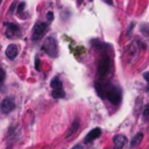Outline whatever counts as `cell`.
<instances>
[{
  "instance_id": "18",
  "label": "cell",
  "mask_w": 149,
  "mask_h": 149,
  "mask_svg": "<svg viewBox=\"0 0 149 149\" xmlns=\"http://www.w3.org/2000/svg\"><path fill=\"white\" fill-rule=\"evenodd\" d=\"M35 69H36L37 71L41 70V64H40V58H38V57L35 58Z\"/></svg>"
},
{
  "instance_id": "19",
  "label": "cell",
  "mask_w": 149,
  "mask_h": 149,
  "mask_svg": "<svg viewBox=\"0 0 149 149\" xmlns=\"http://www.w3.org/2000/svg\"><path fill=\"white\" fill-rule=\"evenodd\" d=\"M143 78H144V79H146V81L148 83L147 91H149V72H144V73H143Z\"/></svg>"
},
{
  "instance_id": "20",
  "label": "cell",
  "mask_w": 149,
  "mask_h": 149,
  "mask_svg": "<svg viewBox=\"0 0 149 149\" xmlns=\"http://www.w3.org/2000/svg\"><path fill=\"white\" fill-rule=\"evenodd\" d=\"M47 15H48V20H49V21H52V20H54V14H52V12H48Z\"/></svg>"
},
{
  "instance_id": "2",
  "label": "cell",
  "mask_w": 149,
  "mask_h": 149,
  "mask_svg": "<svg viewBox=\"0 0 149 149\" xmlns=\"http://www.w3.org/2000/svg\"><path fill=\"white\" fill-rule=\"evenodd\" d=\"M43 49L44 51L48 54V56L50 57H56L58 55V48H57V42L54 37H47V40L44 41L43 44Z\"/></svg>"
},
{
  "instance_id": "10",
  "label": "cell",
  "mask_w": 149,
  "mask_h": 149,
  "mask_svg": "<svg viewBox=\"0 0 149 149\" xmlns=\"http://www.w3.org/2000/svg\"><path fill=\"white\" fill-rule=\"evenodd\" d=\"M51 95L56 99H63V98H65V91L63 90V87H56L52 90Z\"/></svg>"
},
{
  "instance_id": "4",
  "label": "cell",
  "mask_w": 149,
  "mask_h": 149,
  "mask_svg": "<svg viewBox=\"0 0 149 149\" xmlns=\"http://www.w3.org/2000/svg\"><path fill=\"white\" fill-rule=\"evenodd\" d=\"M109 68H111V59H109V57L108 56L102 57L99 61V64H98V74L100 77L106 76L107 72L109 71Z\"/></svg>"
},
{
  "instance_id": "17",
  "label": "cell",
  "mask_w": 149,
  "mask_h": 149,
  "mask_svg": "<svg viewBox=\"0 0 149 149\" xmlns=\"http://www.w3.org/2000/svg\"><path fill=\"white\" fill-rule=\"evenodd\" d=\"M143 116L144 118H147V119H149V104L144 107V109H143Z\"/></svg>"
},
{
  "instance_id": "5",
  "label": "cell",
  "mask_w": 149,
  "mask_h": 149,
  "mask_svg": "<svg viewBox=\"0 0 149 149\" xmlns=\"http://www.w3.org/2000/svg\"><path fill=\"white\" fill-rule=\"evenodd\" d=\"M14 108H15V101H14V98H12V97L5 98L0 104V109L3 114L10 113Z\"/></svg>"
},
{
  "instance_id": "23",
  "label": "cell",
  "mask_w": 149,
  "mask_h": 149,
  "mask_svg": "<svg viewBox=\"0 0 149 149\" xmlns=\"http://www.w3.org/2000/svg\"><path fill=\"white\" fill-rule=\"evenodd\" d=\"M0 3H1V0H0Z\"/></svg>"
},
{
  "instance_id": "22",
  "label": "cell",
  "mask_w": 149,
  "mask_h": 149,
  "mask_svg": "<svg viewBox=\"0 0 149 149\" xmlns=\"http://www.w3.org/2000/svg\"><path fill=\"white\" fill-rule=\"evenodd\" d=\"M102 1H106V2H108L109 5H113V1H112V0H102Z\"/></svg>"
},
{
  "instance_id": "14",
  "label": "cell",
  "mask_w": 149,
  "mask_h": 149,
  "mask_svg": "<svg viewBox=\"0 0 149 149\" xmlns=\"http://www.w3.org/2000/svg\"><path fill=\"white\" fill-rule=\"evenodd\" d=\"M141 30H142L143 34L149 38V26H148V24H142V26H141Z\"/></svg>"
},
{
  "instance_id": "7",
  "label": "cell",
  "mask_w": 149,
  "mask_h": 149,
  "mask_svg": "<svg viewBox=\"0 0 149 149\" xmlns=\"http://www.w3.org/2000/svg\"><path fill=\"white\" fill-rule=\"evenodd\" d=\"M101 135V129L100 128H93L86 136H85V139H84V142L85 143H90V142H92L93 140H95V139H98L99 136Z\"/></svg>"
},
{
  "instance_id": "24",
  "label": "cell",
  "mask_w": 149,
  "mask_h": 149,
  "mask_svg": "<svg viewBox=\"0 0 149 149\" xmlns=\"http://www.w3.org/2000/svg\"><path fill=\"white\" fill-rule=\"evenodd\" d=\"M90 1H92V0H90Z\"/></svg>"
},
{
  "instance_id": "8",
  "label": "cell",
  "mask_w": 149,
  "mask_h": 149,
  "mask_svg": "<svg viewBox=\"0 0 149 149\" xmlns=\"http://www.w3.org/2000/svg\"><path fill=\"white\" fill-rule=\"evenodd\" d=\"M113 142H114V146H115L118 149H120V148H122V147L127 143V137H126L125 135L119 134V135H115V136L113 137Z\"/></svg>"
},
{
  "instance_id": "21",
  "label": "cell",
  "mask_w": 149,
  "mask_h": 149,
  "mask_svg": "<svg viewBox=\"0 0 149 149\" xmlns=\"http://www.w3.org/2000/svg\"><path fill=\"white\" fill-rule=\"evenodd\" d=\"M71 149H84V147L81 146V144H76L74 147H72Z\"/></svg>"
},
{
  "instance_id": "6",
  "label": "cell",
  "mask_w": 149,
  "mask_h": 149,
  "mask_svg": "<svg viewBox=\"0 0 149 149\" xmlns=\"http://www.w3.org/2000/svg\"><path fill=\"white\" fill-rule=\"evenodd\" d=\"M8 29H7V37L9 38H15L20 36V27L16 23H7Z\"/></svg>"
},
{
  "instance_id": "3",
  "label": "cell",
  "mask_w": 149,
  "mask_h": 149,
  "mask_svg": "<svg viewBox=\"0 0 149 149\" xmlns=\"http://www.w3.org/2000/svg\"><path fill=\"white\" fill-rule=\"evenodd\" d=\"M49 29V23L47 22H37L34 28H33V35H31V38L34 41H37V40H41L44 34L47 33V30Z\"/></svg>"
},
{
  "instance_id": "15",
  "label": "cell",
  "mask_w": 149,
  "mask_h": 149,
  "mask_svg": "<svg viewBox=\"0 0 149 149\" xmlns=\"http://www.w3.org/2000/svg\"><path fill=\"white\" fill-rule=\"evenodd\" d=\"M5 78H6V72H5V70L2 68H0V85L3 83Z\"/></svg>"
},
{
  "instance_id": "16",
  "label": "cell",
  "mask_w": 149,
  "mask_h": 149,
  "mask_svg": "<svg viewBox=\"0 0 149 149\" xmlns=\"http://www.w3.org/2000/svg\"><path fill=\"white\" fill-rule=\"evenodd\" d=\"M24 6H26V3L22 1V2H20L19 5H17V14H21L22 12H23V9H24Z\"/></svg>"
},
{
  "instance_id": "9",
  "label": "cell",
  "mask_w": 149,
  "mask_h": 149,
  "mask_svg": "<svg viewBox=\"0 0 149 149\" xmlns=\"http://www.w3.org/2000/svg\"><path fill=\"white\" fill-rule=\"evenodd\" d=\"M6 56L9 59H14L17 56V47L15 44H9L6 49Z\"/></svg>"
},
{
  "instance_id": "12",
  "label": "cell",
  "mask_w": 149,
  "mask_h": 149,
  "mask_svg": "<svg viewBox=\"0 0 149 149\" xmlns=\"http://www.w3.org/2000/svg\"><path fill=\"white\" fill-rule=\"evenodd\" d=\"M78 127H79V121H78V119L76 120V121H73V123L71 125V128H70V130L68 132V135H66V137L69 139V137H71L72 135H73V133L78 129Z\"/></svg>"
},
{
  "instance_id": "11",
  "label": "cell",
  "mask_w": 149,
  "mask_h": 149,
  "mask_svg": "<svg viewBox=\"0 0 149 149\" xmlns=\"http://www.w3.org/2000/svg\"><path fill=\"white\" fill-rule=\"evenodd\" d=\"M142 139H143V134H142V133H137V134L132 139V141H130V148L137 147V146L141 143Z\"/></svg>"
},
{
  "instance_id": "1",
  "label": "cell",
  "mask_w": 149,
  "mask_h": 149,
  "mask_svg": "<svg viewBox=\"0 0 149 149\" xmlns=\"http://www.w3.org/2000/svg\"><path fill=\"white\" fill-rule=\"evenodd\" d=\"M105 97L113 104V105H118L121 100V93L120 90L113 85L109 84H105Z\"/></svg>"
},
{
  "instance_id": "13",
  "label": "cell",
  "mask_w": 149,
  "mask_h": 149,
  "mask_svg": "<svg viewBox=\"0 0 149 149\" xmlns=\"http://www.w3.org/2000/svg\"><path fill=\"white\" fill-rule=\"evenodd\" d=\"M50 86H51L52 88L63 87V84H62V81H61V79H59L58 77H55V78H52V80L50 81Z\"/></svg>"
}]
</instances>
